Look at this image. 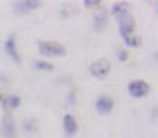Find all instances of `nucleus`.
<instances>
[{"mask_svg":"<svg viewBox=\"0 0 158 138\" xmlns=\"http://www.w3.org/2000/svg\"><path fill=\"white\" fill-rule=\"evenodd\" d=\"M37 50H39V53L46 61L50 57H64L66 55V48L61 43H55V41H39L37 43Z\"/></svg>","mask_w":158,"mask_h":138,"instance_id":"obj_1","label":"nucleus"},{"mask_svg":"<svg viewBox=\"0 0 158 138\" xmlns=\"http://www.w3.org/2000/svg\"><path fill=\"white\" fill-rule=\"evenodd\" d=\"M116 20H118V28H119L121 39H125V37L136 33V20H134V17H132L129 11H125L123 15L116 17Z\"/></svg>","mask_w":158,"mask_h":138,"instance_id":"obj_2","label":"nucleus"},{"mask_svg":"<svg viewBox=\"0 0 158 138\" xmlns=\"http://www.w3.org/2000/svg\"><path fill=\"white\" fill-rule=\"evenodd\" d=\"M127 92H129L131 98L142 99V98L149 96V92H151V85H149L147 81H143V79H134V81H131V83L127 85Z\"/></svg>","mask_w":158,"mask_h":138,"instance_id":"obj_3","label":"nucleus"},{"mask_svg":"<svg viewBox=\"0 0 158 138\" xmlns=\"http://www.w3.org/2000/svg\"><path fill=\"white\" fill-rule=\"evenodd\" d=\"M110 70H112V65H110L107 59H98V61H94V63L88 66V72H90L92 77H96V79H107V76L110 74Z\"/></svg>","mask_w":158,"mask_h":138,"instance_id":"obj_4","label":"nucleus"},{"mask_svg":"<svg viewBox=\"0 0 158 138\" xmlns=\"http://www.w3.org/2000/svg\"><path fill=\"white\" fill-rule=\"evenodd\" d=\"M96 111L101 114V116H107V114H110L112 111H114V99L110 98V96H107V94H101L98 99H96Z\"/></svg>","mask_w":158,"mask_h":138,"instance_id":"obj_5","label":"nucleus"},{"mask_svg":"<svg viewBox=\"0 0 158 138\" xmlns=\"http://www.w3.org/2000/svg\"><path fill=\"white\" fill-rule=\"evenodd\" d=\"M2 136L17 138V123L11 114H4V118H2Z\"/></svg>","mask_w":158,"mask_h":138,"instance_id":"obj_6","label":"nucleus"},{"mask_svg":"<svg viewBox=\"0 0 158 138\" xmlns=\"http://www.w3.org/2000/svg\"><path fill=\"white\" fill-rule=\"evenodd\" d=\"M4 50H6V53H7L17 65L22 63V57H20V53H19V50H17V39H15V33H11V35L7 37V41H6V44H4Z\"/></svg>","mask_w":158,"mask_h":138,"instance_id":"obj_7","label":"nucleus"},{"mask_svg":"<svg viewBox=\"0 0 158 138\" xmlns=\"http://www.w3.org/2000/svg\"><path fill=\"white\" fill-rule=\"evenodd\" d=\"M77 129H79V125H77L76 116L74 114H64L63 116V131H64L66 138H72L77 133Z\"/></svg>","mask_w":158,"mask_h":138,"instance_id":"obj_8","label":"nucleus"},{"mask_svg":"<svg viewBox=\"0 0 158 138\" xmlns=\"http://www.w3.org/2000/svg\"><path fill=\"white\" fill-rule=\"evenodd\" d=\"M22 103V98L17 96V94H7V96H2V105L6 109V114H11L13 111H17Z\"/></svg>","mask_w":158,"mask_h":138,"instance_id":"obj_9","label":"nucleus"},{"mask_svg":"<svg viewBox=\"0 0 158 138\" xmlns=\"http://www.w3.org/2000/svg\"><path fill=\"white\" fill-rule=\"evenodd\" d=\"M109 24V19H107V9H98L96 17L92 19V26L96 31H103Z\"/></svg>","mask_w":158,"mask_h":138,"instance_id":"obj_10","label":"nucleus"},{"mask_svg":"<svg viewBox=\"0 0 158 138\" xmlns=\"http://www.w3.org/2000/svg\"><path fill=\"white\" fill-rule=\"evenodd\" d=\"M40 7L39 0H20V2H15V11L17 13H30L33 9Z\"/></svg>","mask_w":158,"mask_h":138,"instance_id":"obj_11","label":"nucleus"},{"mask_svg":"<svg viewBox=\"0 0 158 138\" xmlns=\"http://www.w3.org/2000/svg\"><path fill=\"white\" fill-rule=\"evenodd\" d=\"M22 131L26 133V135H33V133H37L39 131V123H37V120L33 118H26L24 122H22Z\"/></svg>","mask_w":158,"mask_h":138,"instance_id":"obj_12","label":"nucleus"},{"mask_svg":"<svg viewBox=\"0 0 158 138\" xmlns=\"http://www.w3.org/2000/svg\"><path fill=\"white\" fill-rule=\"evenodd\" d=\"M123 43H125V46H129V48H140L142 46V37L138 33H132V35L125 37Z\"/></svg>","mask_w":158,"mask_h":138,"instance_id":"obj_13","label":"nucleus"},{"mask_svg":"<svg viewBox=\"0 0 158 138\" xmlns=\"http://www.w3.org/2000/svg\"><path fill=\"white\" fill-rule=\"evenodd\" d=\"M33 68L35 70H42V72H52L53 70V65L48 63L46 59H37V61H33Z\"/></svg>","mask_w":158,"mask_h":138,"instance_id":"obj_14","label":"nucleus"},{"mask_svg":"<svg viewBox=\"0 0 158 138\" xmlns=\"http://www.w3.org/2000/svg\"><path fill=\"white\" fill-rule=\"evenodd\" d=\"M125 11H129V7H127V4H125V2H118V4H114V6L110 7V13H112L114 17L123 15Z\"/></svg>","mask_w":158,"mask_h":138,"instance_id":"obj_15","label":"nucleus"},{"mask_svg":"<svg viewBox=\"0 0 158 138\" xmlns=\"http://www.w3.org/2000/svg\"><path fill=\"white\" fill-rule=\"evenodd\" d=\"M101 0H83V6L86 9H101Z\"/></svg>","mask_w":158,"mask_h":138,"instance_id":"obj_16","label":"nucleus"},{"mask_svg":"<svg viewBox=\"0 0 158 138\" xmlns=\"http://www.w3.org/2000/svg\"><path fill=\"white\" fill-rule=\"evenodd\" d=\"M116 57H118L119 63H125V61L129 59V52H127L125 48H118V52H116Z\"/></svg>","mask_w":158,"mask_h":138,"instance_id":"obj_17","label":"nucleus"},{"mask_svg":"<svg viewBox=\"0 0 158 138\" xmlns=\"http://www.w3.org/2000/svg\"><path fill=\"white\" fill-rule=\"evenodd\" d=\"M0 103H2V92H0Z\"/></svg>","mask_w":158,"mask_h":138,"instance_id":"obj_18","label":"nucleus"}]
</instances>
